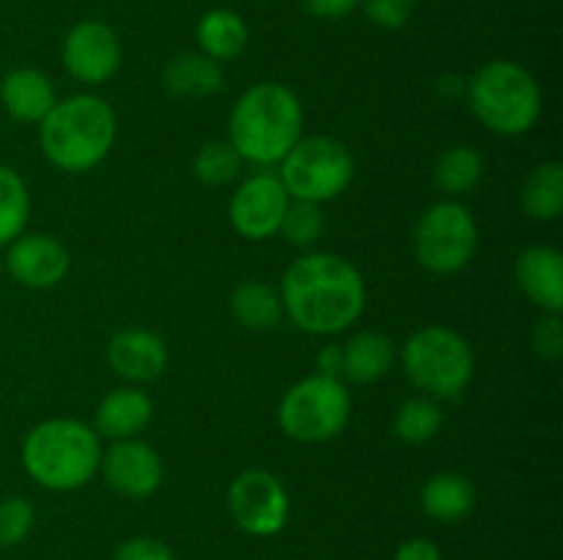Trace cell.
Wrapping results in <instances>:
<instances>
[{
    "label": "cell",
    "mask_w": 563,
    "mask_h": 560,
    "mask_svg": "<svg viewBox=\"0 0 563 560\" xmlns=\"http://www.w3.org/2000/svg\"><path fill=\"white\" fill-rule=\"evenodd\" d=\"M280 302L289 322L302 333L339 335L361 318L366 280L355 264L335 253H308L286 269Z\"/></svg>",
    "instance_id": "obj_1"
},
{
    "label": "cell",
    "mask_w": 563,
    "mask_h": 560,
    "mask_svg": "<svg viewBox=\"0 0 563 560\" xmlns=\"http://www.w3.org/2000/svg\"><path fill=\"white\" fill-rule=\"evenodd\" d=\"M302 141V104L280 82H256L234 104L229 143L253 165H278Z\"/></svg>",
    "instance_id": "obj_2"
},
{
    "label": "cell",
    "mask_w": 563,
    "mask_h": 560,
    "mask_svg": "<svg viewBox=\"0 0 563 560\" xmlns=\"http://www.w3.org/2000/svg\"><path fill=\"white\" fill-rule=\"evenodd\" d=\"M38 141L49 163L66 173H86L110 154L115 141V113L93 93L55 102L38 124Z\"/></svg>",
    "instance_id": "obj_3"
},
{
    "label": "cell",
    "mask_w": 563,
    "mask_h": 560,
    "mask_svg": "<svg viewBox=\"0 0 563 560\" xmlns=\"http://www.w3.org/2000/svg\"><path fill=\"white\" fill-rule=\"evenodd\" d=\"M102 445L91 426L71 417H53L27 432L22 443V467L49 492H75L99 470Z\"/></svg>",
    "instance_id": "obj_4"
},
{
    "label": "cell",
    "mask_w": 563,
    "mask_h": 560,
    "mask_svg": "<svg viewBox=\"0 0 563 560\" xmlns=\"http://www.w3.org/2000/svg\"><path fill=\"white\" fill-rule=\"evenodd\" d=\"M467 99L487 130L498 135H526L542 115V91L526 66L515 60H489L467 82Z\"/></svg>",
    "instance_id": "obj_5"
},
{
    "label": "cell",
    "mask_w": 563,
    "mask_h": 560,
    "mask_svg": "<svg viewBox=\"0 0 563 560\" xmlns=\"http://www.w3.org/2000/svg\"><path fill=\"white\" fill-rule=\"evenodd\" d=\"M407 379L429 399H456L471 384L476 357L467 340L449 327H421L401 346Z\"/></svg>",
    "instance_id": "obj_6"
},
{
    "label": "cell",
    "mask_w": 563,
    "mask_h": 560,
    "mask_svg": "<svg viewBox=\"0 0 563 560\" xmlns=\"http://www.w3.org/2000/svg\"><path fill=\"white\" fill-rule=\"evenodd\" d=\"M352 415V399L344 382L324 373H311L284 393L278 406V423L295 443H330L346 428Z\"/></svg>",
    "instance_id": "obj_7"
},
{
    "label": "cell",
    "mask_w": 563,
    "mask_h": 560,
    "mask_svg": "<svg viewBox=\"0 0 563 560\" xmlns=\"http://www.w3.org/2000/svg\"><path fill=\"white\" fill-rule=\"evenodd\" d=\"M355 159L335 137H306L280 159V184L291 201L328 203L350 187Z\"/></svg>",
    "instance_id": "obj_8"
},
{
    "label": "cell",
    "mask_w": 563,
    "mask_h": 560,
    "mask_svg": "<svg viewBox=\"0 0 563 560\" xmlns=\"http://www.w3.org/2000/svg\"><path fill=\"white\" fill-rule=\"evenodd\" d=\"M478 225L471 209L456 201L432 203L416 225V258L434 275H454L473 261Z\"/></svg>",
    "instance_id": "obj_9"
},
{
    "label": "cell",
    "mask_w": 563,
    "mask_h": 560,
    "mask_svg": "<svg viewBox=\"0 0 563 560\" xmlns=\"http://www.w3.org/2000/svg\"><path fill=\"white\" fill-rule=\"evenodd\" d=\"M289 492L273 472L245 470L231 481L229 514L247 536H278L289 522Z\"/></svg>",
    "instance_id": "obj_10"
},
{
    "label": "cell",
    "mask_w": 563,
    "mask_h": 560,
    "mask_svg": "<svg viewBox=\"0 0 563 560\" xmlns=\"http://www.w3.org/2000/svg\"><path fill=\"white\" fill-rule=\"evenodd\" d=\"M289 201L291 198L286 187L280 184L278 173H267V170L253 173L251 179L236 187L234 198H231V225H234L236 234L251 242L273 239L280 231Z\"/></svg>",
    "instance_id": "obj_11"
},
{
    "label": "cell",
    "mask_w": 563,
    "mask_h": 560,
    "mask_svg": "<svg viewBox=\"0 0 563 560\" xmlns=\"http://www.w3.org/2000/svg\"><path fill=\"white\" fill-rule=\"evenodd\" d=\"M66 71L77 82L86 86H102L119 71L121 66V44L110 25L99 20H86L71 27L64 38Z\"/></svg>",
    "instance_id": "obj_12"
},
{
    "label": "cell",
    "mask_w": 563,
    "mask_h": 560,
    "mask_svg": "<svg viewBox=\"0 0 563 560\" xmlns=\"http://www.w3.org/2000/svg\"><path fill=\"white\" fill-rule=\"evenodd\" d=\"M104 483L119 497L146 500L163 483V461L152 445L141 439H119L99 461Z\"/></svg>",
    "instance_id": "obj_13"
},
{
    "label": "cell",
    "mask_w": 563,
    "mask_h": 560,
    "mask_svg": "<svg viewBox=\"0 0 563 560\" xmlns=\"http://www.w3.org/2000/svg\"><path fill=\"white\" fill-rule=\"evenodd\" d=\"M3 267L25 289H53L69 272V253L47 234H20L9 245Z\"/></svg>",
    "instance_id": "obj_14"
},
{
    "label": "cell",
    "mask_w": 563,
    "mask_h": 560,
    "mask_svg": "<svg viewBox=\"0 0 563 560\" xmlns=\"http://www.w3.org/2000/svg\"><path fill=\"white\" fill-rule=\"evenodd\" d=\"M108 366L132 384L154 382L168 366V346L148 329H121L108 344Z\"/></svg>",
    "instance_id": "obj_15"
},
{
    "label": "cell",
    "mask_w": 563,
    "mask_h": 560,
    "mask_svg": "<svg viewBox=\"0 0 563 560\" xmlns=\"http://www.w3.org/2000/svg\"><path fill=\"white\" fill-rule=\"evenodd\" d=\"M515 275L528 300L548 313L563 311V256L559 247L531 245L520 253Z\"/></svg>",
    "instance_id": "obj_16"
},
{
    "label": "cell",
    "mask_w": 563,
    "mask_h": 560,
    "mask_svg": "<svg viewBox=\"0 0 563 560\" xmlns=\"http://www.w3.org/2000/svg\"><path fill=\"white\" fill-rule=\"evenodd\" d=\"M154 404L143 390L119 388L102 399L93 417V432L113 443L119 439H135L143 428L152 423Z\"/></svg>",
    "instance_id": "obj_17"
},
{
    "label": "cell",
    "mask_w": 563,
    "mask_h": 560,
    "mask_svg": "<svg viewBox=\"0 0 563 560\" xmlns=\"http://www.w3.org/2000/svg\"><path fill=\"white\" fill-rule=\"evenodd\" d=\"M0 102L5 113L20 124H42L44 115L55 108V88L49 77L38 69H14L0 82Z\"/></svg>",
    "instance_id": "obj_18"
},
{
    "label": "cell",
    "mask_w": 563,
    "mask_h": 560,
    "mask_svg": "<svg viewBox=\"0 0 563 560\" xmlns=\"http://www.w3.org/2000/svg\"><path fill=\"white\" fill-rule=\"evenodd\" d=\"M163 82L174 97L207 99L223 86V69L203 53H179L165 66Z\"/></svg>",
    "instance_id": "obj_19"
},
{
    "label": "cell",
    "mask_w": 563,
    "mask_h": 560,
    "mask_svg": "<svg viewBox=\"0 0 563 560\" xmlns=\"http://www.w3.org/2000/svg\"><path fill=\"white\" fill-rule=\"evenodd\" d=\"M341 355H344L341 377L355 384H372L388 373L390 362H394V344L388 335L377 333V329H363V333L352 335L346 346H341Z\"/></svg>",
    "instance_id": "obj_20"
},
{
    "label": "cell",
    "mask_w": 563,
    "mask_h": 560,
    "mask_svg": "<svg viewBox=\"0 0 563 560\" xmlns=\"http://www.w3.org/2000/svg\"><path fill=\"white\" fill-rule=\"evenodd\" d=\"M473 505H476V489L462 472H438L423 481L421 508L432 519L451 525V522L465 519Z\"/></svg>",
    "instance_id": "obj_21"
},
{
    "label": "cell",
    "mask_w": 563,
    "mask_h": 560,
    "mask_svg": "<svg viewBox=\"0 0 563 560\" xmlns=\"http://www.w3.org/2000/svg\"><path fill=\"white\" fill-rule=\"evenodd\" d=\"M231 316L251 333H269L284 318L280 294L264 280H245L231 294Z\"/></svg>",
    "instance_id": "obj_22"
},
{
    "label": "cell",
    "mask_w": 563,
    "mask_h": 560,
    "mask_svg": "<svg viewBox=\"0 0 563 560\" xmlns=\"http://www.w3.org/2000/svg\"><path fill=\"white\" fill-rule=\"evenodd\" d=\"M198 47L212 60H229L245 49L247 25L236 11L212 9L198 22Z\"/></svg>",
    "instance_id": "obj_23"
},
{
    "label": "cell",
    "mask_w": 563,
    "mask_h": 560,
    "mask_svg": "<svg viewBox=\"0 0 563 560\" xmlns=\"http://www.w3.org/2000/svg\"><path fill=\"white\" fill-rule=\"evenodd\" d=\"M522 209L531 220L553 223L563 212V168L559 163H542L526 176L522 184Z\"/></svg>",
    "instance_id": "obj_24"
},
{
    "label": "cell",
    "mask_w": 563,
    "mask_h": 560,
    "mask_svg": "<svg viewBox=\"0 0 563 560\" xmlns=\"http://www.w3.org/2000/svg\"><path fill=\"white\" fill-rule=\"evenodd\" d=\"M484 176V159L471 146H451L434 165V181L449 195H467Z\"/></svg>",
    "instance_id": "obj_25"
},
{
    "label": "cell",
    "mask_w": 563,
    "mask_h": 560,
    "mask_svg": "<svg viewBox=\"0 0 563 560\" xmlns=\"http://www.w3.org/2000/svg\"><path fill=\"white\" fill-rule=\"evenodd\" d=\"M27 214H31V195L25 181L14 168L0 165V247L11 245L25 231Z\"/></svg>",
    "instance_id": "obj_26"
},
{
    "label": "cell",
    "mask_w": 563,
    "mask_h": 560,
    "mask_svg": "<svg viewBox=\"0 0 563 560\" xmlns=\"http://www.w3.org/2000/svg\"><path fill=\"white\" fill-rule=\"evenodd\" d=\"M443 428V412L434 399H407L396 410L394 432L401 443L423 445L434 439Z\"/></svg>",
    "instance_id": "obj_27"
},
{
    "label": "cell",
    "mask_w": 563,
    "mask_h": 560,
    "mask_svg": "<svg viewBox=\"0 0 563 560\" xmlns=\"http://www.w3.org/2000/svg\"><path fill=\"white\" fill-rule=\"evenodd\" d=\"M240 170L242 157L234 152L229 141H212L201 146V152L196 154V163H192V173L207 187L231 184L240 176Z\"/></svg>",
    "instance_id": "obj_28"
},
{
    "label": "cell",
    "mask_w": 563,
    "mask_h": 560,
    "mask_svg": "<svg viewBox=\"0 0 563 560\" xmlns=\"http://www.w3.org/2000/svg\"><path fill=\"white\" fill-rule=\"evenodd\" d=\"M324 231V214L319 203L311 201H289V209L284 214V223H280L278 234H284V239L295 247H311L313 242H319Z\"/></svg>",
    "instance_id": "obj_29"
},
{
    "label": "cell",
    "mask_w": 563,
    "mask_h": 560,
    "mask_svg": "<svg viewBox=\"0 0 563 560\" xmlns=\"http://www.w3.org/2000/svg\"><path fill=\"white\" fill-rule=\"evenodd\" d=\"M36 522V511L25 497L0 500V547H16L27 538Z\"/></svg>",
    "instance_id": "obj_30"
},
{
    "label": "cell",
    "mask_w": 563,
    "mask_h": 560,
    "mask_svg": "<svg viewBox=\"0 0 563 560\" xmlns=\"http://www.w3.org/2000/svg\"><path fill=\"white\" fill-rule=\"evenodd\" d=\"M366 16L383 31H399L412 14V0H363Z\"/></svg>",
    "instance_id": "obj_31"
},
{
    "label": "cell",
    "mask_w": 563,
    "mask_h": 560,
    "mask_svg": "<svg viewBox=\"0 0 563 560\" xmlns=\"http://www.w3.org/2000/svg\"><path fill=\"white\" fill-rule=\"evenodd\" d=\"M533 351L544 360H559L563 355V324L561 313H548L544 318H539L537 327H533Z\"/></svg>",
    "instance_id": "obj_32"
},
{
    "label": "cell",
    "mask_w": 563,
    "mask_h": 560,
    "mask_svg": "<svg viewBox=\"0 0 563 560\" xmlns=\"http://www.w3.org/2000/svg\"><path fill=\"white\" fill-rule=\"evenodd\" d=\"M113 560H179L174 549L165 541L152 536H135L126 538L119 549H115Z\"/></svg>",
    "instance_id": "obj_33"
},
{
    "label": "cell",
    "mask_w": 563,
    "mask_h": 560,
    "mask_svg": "<svg viewBox=\"0 0 563 560\" xmlns=\"http://www.w3.org/2000/svg\"><path fill=\"white\" fill-rule=\"evenodd\" d=\"M302 3L308 14L322 16V20H341V16H350L361 0H302Z\"/></svg>",
    "instance_id": "obj_34"
},
{
    "label": "cell",
    "mask_w": 563,
    "mask_h": 560,
    "mask_svg": "<svg viewBox=\"0 0 563 560\" xmlns=\"http://www.w3.org/2000/svg\"><path fill=\"white\" fill-rule=\"evenodd\" d=\"M394 560H443V552L429 538H410L396 549Z\"/></svg>",
    "instance_id": "obj_35"
},
{
    "label": "cell",
    "mask_w": 563,
    "mask_h": 560,
    "mask_svg": "<svg viewBox=\"0 0 563 560\" xmlns=\"http://www.w3.org/2000/svg\"><path fill=\"white\" fill-rule=\"evenodd\" d=\"M317 373H324V377L341 379V368H344V355H341V346H324L317 355Z\"/></svg>",
    "instance_id": "obj_36"
}]
</instances>
